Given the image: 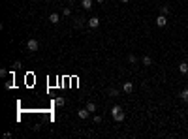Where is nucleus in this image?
<instances>
[{
	"label": "nucleus",
	"mask_w": 188,
	"mask_h": 139,
	"mask_svg": "<svg viewBox=\"0 0 188 139\" xmlns=\"http://www.w3.org/2000/svg\"><path fill=\"white\" fill-rule=\"evenodd\" d=\"M128 62H130V64H135V62H137V57H135V55H128Z\"/></svg>",
	"instance_id": "ddd939ff"
},
{
	"label": "nucleus",
	"mask_w": 188,
	"mask_h": 139,
	"mask_svg": "<svg viewBox=\"0 0 188 139\" xmlns=\"http://www.w3.org/2000/svg\"><path fill=\"white\" fill-rule=\"evenodd\" d=\"M81 6L85 8L87 11H89V10H92V0H81Z\"/></svg>",
	"instance_id": "6e6552de"
},
{
	"label": "nucleus",
	"mask_w": 188,
	"mask_h": 139,
	"mask_svg": "<svg viewBox=\"0 0 188 139\" xmlns=\"http://www.w3.org/2000/svg\"><path fill=\"white\" fill-rule=\"evenodd\" d=\"M169 13V6H160V15H167Z\"/></svg>",
	"instance_id": "9b49d317"
},
{
	"label": "nucleus",
	"mask_w": 188,
	"mask_h": 139,
	"mask_svg": "<svg viewBox=\"0 0 188 139\" xmlns=\"http://www.w3.org/2000/svg\"><path fill=\"white\" fill-rule=\"evenodd\" d=\"M62 15H66V17H70V15H71V10H70V8H64V10H62Z\"/></svg>",
	"instance_id": "dca6fc26"
},
{
	"label": "nucleus",
	"mask_w": 188,
	"mask_h": 139,
	"mask_svg": "<svg viewBox=\"0 0 188 139\" xmlns=\"http://www.w3.org/2000/svg\"><path fill=\"white\" fill-rule=\"evenodd\" d=\"M96 2H100V4H102V2H105V0H96Z\"/></svg>",
	"instance_id": "4be33fe9"
},
{
	"label": "nucleus",
	"mask_w": 188,
	"mask_h": 139,
	"mask_svg": "<svg viewBox=\"0 0 188 139\" xmlns=\"http://www.w3.org/2000/svg\"><path fill=\"white\" fill-rule=\"evenodd\" d=\"M94 122H96V124H100V122H102V117H100V115H96V117H94Z\"/></svg>",
	"instance_id": "6ab92c4d"
},
{
	"label": "nucleus",
	"mask_w": 188,
	"mask_h": 139,
	"mask_svg": "<svg viewBox=\"0 0 188 139\" xmlns=\"http://www.w3.org/2000/svg\"><path fill=\"white\" fill-rule=\"evenodd\" d=\"M87 109H89L90 113H92V111H96V104H94V102H89V104H87Z\"/></svg>",
	"instance_id": "4468645a"
},
{
	"label": "nucleus",
	"mask_w": 188,
	"mask_h": 139,
	"mask_svg": "<svg viewBox=\"0 0 188 139\" xmlns=\"http://www.w3.org/2000/svg\"><path fill=\"white\" fill-rule=\"evenodd\" d=\"M143 64H145V66H151V64H153V58H151V57H143Z\"/></svg>",
	"instance_id": "2eb2a0df"
},
{
	"label": "nucleus",
	"mask_w": 188,
	"mask_h": 139,
	"mask_svg": "<svg viewBox=\"0 0 188 139\" xmlns=\"http://www.w3.org/2000/svg\"><path fill=\"white\" fill-rule=\"evenodd\" d=\"M156 25L160 26V28H164V26L167 25V17H166V15H158V17H156Z\"/></svg>",
	"instance_id": "7ed1b4c3"
},
{
	"label": "nucleus",
	"mask_w": 188,
	"mask_h": 139,
	"mask_svg": "<svg viewBox=\"0 0 188 139\" xmlns=\"http://www.w3.org/2000/svg\"><path fill=\"white\" fill-rule=\"evenodd\" d=\"M89 115H90V111L87 109V107H85V109H79V111H77V117L83 118V120H85V118H89Z\"/></svg>",
	"instance_id": "20e7f679"
},
{
	"label": "nucleus",
	"mask_w": 188,
	"mask_h": 139,
	"mask_svg": "<svg viewBox=\"0 0 188 139\" xmlns=\"http://www.w3.org/2000/svg\"><path fill=\"white\" fill-rule=\"evenodd\" d=\"M6 73H8V70H4V68L0 70V77H6Z\"/></svg>",
	"instance_id": "aec40b11"
},
{
	"label": "nucleus",
	"mask_w": 188,
	"mask_h": 139,
	"mask_svg": "<svg viewBox=\"0 0 188 139\" xmlns=\"http://www.w3.org/2000/svg\"><path fill=\"white\" fill-rule=\"evenodd\" d=\"M4 86H6V89H8V90H11V89H13V86H15V85H13V81H8V83H6V85H4Z\"/></svg>",
	"instance_id": "f3484780"
},
{
	"label": "nucleus",
	"mask_w": 188,
	"mask_h": 139,
	"mask_svg": "<svg viewBox=\"0 0 188 139\" xmlns=\"http://www.w3.org/2000/svg\"><path fill=\"white\" fill-rule=\"evenodd\" d=\"M89 26H90V28H98V26H100V19L98 17H90L89 19Z\"/></svg>",
	"instance_id": "423d86ee"
},
{
	"label": "nucleus",
	"mask_w": 188,
	"mask_h": 139,
	"mask_svg": "<svg viewBox=\"0 0 188 139\" xmlns=\"http://www.w3.org/2000/svg\"><path fill=\"white\" fill-rule=\"evenodd\" d=\"M111 117H113V120H115V122H122L126 115H124V111H122V107H121V105H115L113 109H111Z\"/></svg>",
	"instance_id": "f257e3e1"
},
{
	"label": "nucleus",
	"mask_w": 188,
	"mask_h": 139,
	"mask_svg": "<svg viewBox=\"0 0 188 139\" xmlns=\"http://www.w3.org/2000/svg\"><path fill=\"white\" fill-rule=\"evenodd\" d=\"M121 2H130V0H121Z\"/></svg>",
	"instance_id": "5701e85b"
},
{
	"label": "nucleus",
	"mask_w": 188,
	"mask_h": 139,
	"mask_svg": "<svg viewBox=\"0 0 188 139\" xmlns=\"http://www.w3.org/2000/svg\"><path fill=\"white\" fill-rule=\"evenodd\" d=\"M117 94H119L117 89H109V96H117Z\"/></svg>",
	"instance_id": "a211bd4d"
},
{
	"label": "nucleus",
	"mask_w": 188,
	"mask_h": 139,
	"mask_svg": "<svg viewBox=\"0 0 188 139\" xmlns=\"http://www.w3.org/2000/svg\"><path fill=\"white\" fill-rule=\"evenodd\" d=\"M49 21L53 23V25H58V21H60V17H58V13H51V15H49Z\"/></svg>",
	"instance_id": "1a4fd4ad"
},
{
	"label": "nucleus",
	"mask_w": 188,
	"mask_h": 139,
	"mask_svg": "<svg viewBox=\"0 0 188 139\" xmlns=\"http://www.w3.org/2000/svg\"><path fill=\"white\" fill-rule=\"evenodd\" d=\"M181 100H182V102H186V104H188V89H185V90H182V92H181Z\"/></svg>",
	"instance_id": "f8f14e48"
},
{
	"label": "nucleus",
	"mask_w": 188,
	"mask_h": 139,
	"mask_svg": "<svg viewBox=\"0 0 188 139\" xmlns=\"http://www.w3.org/2000/svg\"><path fill=\"white\" fill-rule=\"evenodd\" d=\"M64 104H66V100H64L62 96H57V98H55V105H57V107H62Z\"/></svg>",
	"instance_id": "9d476101"
},
{
	"label": "nucleus",
	"mask_w": 188,
	"mask_h": 139,
	"mask_svg": "<svg viewBox=\"0 0 188 139\" xmlns=\"http://www.w3.org/2000/svg\"><path fill=\"white\" fill-rule=\"evenodd\" d=\"M186 111H188V109H186Z\"/></svg>",
	"instance_id": "393cba45"
},
{
	"label": "nucleus",
	"mask_w": 188,
	"mask_h": 139,
	"mask_svg": "<svg viewBox=\"0 0 188 139\" xmlns=\"http://www.w3.org/2000/svg\"><path fill=\"white\" fill-rule=\"evenodd\" d=\"M57 2H62V0H57Z\"/></svg>",
	"instance_id": "b1692460"
},
{
	"label": "nucleus",
	"mask_w": 188,
	"mask_h": 139,
	"mask_svg": "<svg viewBox=\"0 0 188 139\" xmlns=\"http://www.w3.org/2000/svg\"><path fill=\"white\" fill-rule=\"evenodd\" d=\"M179 71H181L182 75H186L188 73V62H181V64H179Z\"/></svg>",
	"instance_id": "0eeeda50"
},
{
	"label": "nucleus",
	"mask_w": 188,
	"mask_h": 139,
	"mask_svg": "<svg viewBox=\"0 0 188 139\" xmlns=\"http://www.w3.org/2000/svg\"><path fill=\"white\" fill-rule=\"evenodd\" d=\"M19 68H21V62L17 60V62H15V64H13V70H19Z\"/></svg>",
	"instance_id": "412c9836"
},
{
	"label": "nucleus",
	"mask_w": 188,
	"mask_h": 139,
	"mask_svg": "<svg viewBox=\"0 0 188 139\" xmlns=\"http://www.w3.org/2000/svg\"><path fill=\"white\" fill-rule=\"evenodd\" d=\"M122 90H124L126 94H130L132 90H134V83H132V81H126L124 85H122Z\"/></svg>",
	"instance_id": "39448f33"
},
{
	"label": "nucleus",
	"mask_w": 188,
	"mask_h": 139,
	"mask_svg": "<svg viewBox=\"0 0 188 139\" xmlns=\"http://www.w3.org/2000/svg\"><path fill=\"white\" fill-rule=\"evenodd\" d=\"M38 49H40V41H38V39H28V41H26V51L36 53Z\"/></svg>",
	"instance_id": "f03ea898"
}]
</instances>
